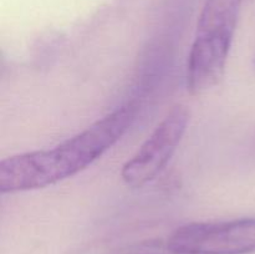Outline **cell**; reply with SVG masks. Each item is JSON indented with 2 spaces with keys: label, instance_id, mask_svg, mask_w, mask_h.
I'll list each match as a JSON object with an SVG mask.
<instances>
[{
  "label": "cell",
  "instance_id": "obj_2",
  "mask_svg": "<svg viewBox=\"0 0 255 254\" xmlns=\"http://www.w3.org/2000/svg\"><path fill=\"white\" fill-rule=\"evenodd\" d=\"M243 0H206L187 60L186 84L203 95L221 82L236 34Z\"/></svg>",
  "mask_w": 255,
  "mask_h": 254
},
{
  "label": "cell",
  "instance_id": "obj_1",
  "mask_svg": "<svg viewBox=\"0 0 255 254\" xmlns=\"http://www.w3.org/2000/svg\"><path fill=\"white\" fill-rule=\"evenodd\" d=\"M137 111L138 106L128 102L52 148L25 152L2 159L0 192L35 191L80 173L122 138L133 124Z\"/></svg>",
  "mask_w": 255,
  "mask_h": 254
},
{
  "label": "cell",
  "instance_id": "obj_4",
  "mask_svg": "<svg viewBox=\"0 0 255 254\" xmlns=\"http://www.w3.org/2000/svg\"><path fill=\"white\" fill-rule=\"evenodd\" d=\"M189 111L174 106L133 154L124 164L121 178L131 188H141L156 179L173 157L188 128Z\"/></svg>",
  "mask_w": 255,
  "mask_h": 254
},
{
  "label": "cell",
  "instance_id": "obj_5",
  "mask_svg": "<svg viewBox=\"0 0 255 254\" xmlns=\"http://www.w3.org/2000/svg\"><path fill=\"white\" fill-rule=\"evenodd\" d=\"M243 1H244V0H243Z\"/></svg>",
  "mask_w": 255,
  "mask_h": 254
},
{
  "label": "cell",
  "instance_id": "obj_3",
  "mask_svg": "<svg viewBox=\"0 0 255 254\" xmlns=\"http://www.w3.org/2000/svg\"><path fill=\"white\" fill-rule=\"evenodd\" d=\"M167 248L173 254L255 253V217L184 224L169 236Z\"/></svg>",
  "mask_w": 255,
  "mask_h": 254
}]
</instances>
